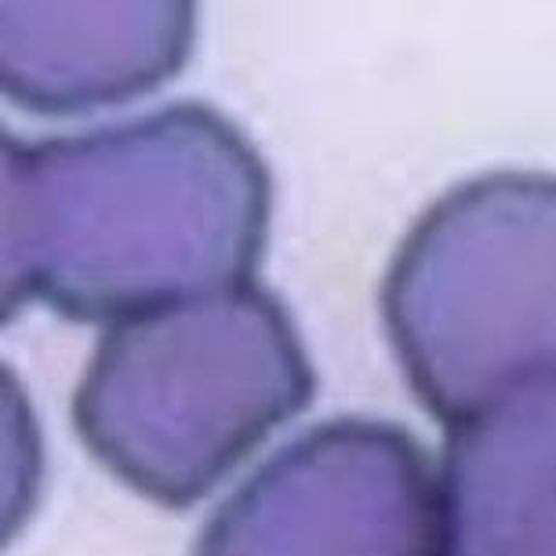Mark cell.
Returning a JSON list of instances; mask_svg holds the SVG:
<instances>
[{
  "instance_id": "6da1fadb",
  "label": "cell",
  "mask_w": 556,
  "mask_h": 556,
  "mask_svg": "<svg viewBox=\"0 0 556 556\" xmlns=\"http://www.w3.org/2000/svg\"><path fill=\"white\" fill-rule=\"evenodd\" d=\"M269 207L262 156L193 102L77 139L4 135V313L121 324L251 285Z\"/></svg>"
},
{
  "instance_id": "7a4b0ae2",
  "label": "cell",
  "mask_w": 556,
  "mask_h": 556,
  "mask_svg": "<svg viewBox=\"0 0 556 556\" xmlns=\"http://www.w3.org/2000/svg\"><path fill=\"white\" fill-rule=\"evenodd\" d=\"M313 396L288 309L240 285L110 324L73 422L124 484L161 506L204 498Z\"/></svg>"
},
{
  "instance_id": "3957f363",
  "label": "cell",
  "mask_w": 556,
  "mask_h": 556,
  "mask_svg": "<svg viewBox=\"0 0 556 556\" xmlns=\"http://www.w3.org/2000/svg\"><path fill=\"white\" fill-rule=\"evenodd\" d=\"M382 317L447 426L556 379V178H480L429 207L390 266Z\"/></svg>"
},
{
  "instance_id": "277c9868",
  "label": "cell",
  "mask_w": 556,
  "mask_h": 556,
  "mask_svg": "<svg viewBox=\"0 0 556 556\" xmlns=\"http://www.w3.org/2000/svg\"><path fill=\"white\" fill-rule=\"evenodd\" d=\"M197 556H440V480L404 429H313L229 495Z\"/></svg>"
},
{
  "instance_id": "5b68a950",
  "label": "cell",
  "mask_w": 556,
  "mask_h": 556,
  "mask_svg": "<svg viewBox=\"0 0 556 556\" xmlns=\"http://www.w3.org/2000/svg\"><path fill=\"white\" fill-rule=\"evenodd\" d=\"M0 77L29 113H88L161 88L193 48L190 4H34L0 8Z\"/></svg>"
},
{
  "instance_id": "8992f818",
  "label": "cell",
  "mask_w": 556,
  "mask_h": 556,
  "mask_svg": "<svg viewBox=\"0 0 556 556\" xmlns=\"http://www.w3.org/2000/svg\"><path fill=\"white\" fill-rule=\"evenodd\" d=\"M440 556H556V379L451 426Z\"/></svg>"
}]
</instances>
